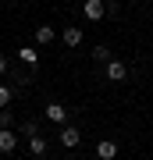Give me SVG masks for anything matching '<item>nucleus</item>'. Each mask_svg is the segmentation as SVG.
<instances>
[{"instance_id": "nucleus-8", "label": "nucleus", "mask_w": 153, "mask_h": 160, "mask_svg": "<svg viewBox=\"0 0 153 160\" xmlns=\"http://www.w3.org/2000/svg\"><path fill=\"white\" fill-rule=\"evenodd\" d=\"M46 149H50V142H46L43 135H32V139H28V153H32L36 160H43V157H46Z\"/></svg>"}, {"instance_id": "nucleus-15", "label": "nucleus", "mask_w": 153, "mask_h": 160, "mask_svg": "<svg viewBox=\"0 0 153 160\" xmlns=\"http://www.w3.org/2000/svg\"><path fill=\"white\" fill-rule=\"evenodd\" d=\"M4 75H11V64H7V57L0 53V78H4Z\"/></svg>"}, {"instance_id": "nucleus-6", "label": "nucleus", "mask_w": 153, "mask_h": 160, "mask_svg": "<svg viewBox=\"0 0 153 160\" xmlns=\"http://www.w3.org/2000/svg\"><path fill=\"white\" fill-rule=\"evenodd\" d=\"M14 149H18V132L0 128V153H14Z\"/></svg>"}, {"instance_id": "nucleus-5", "label": "nucleus", "mask_w": 153, "mask_h": 160, "mask_svg": "<svg viewBox=\"0 0 153 160\" xmlns=\"http://www.w3.org/2000/svg\"><path fill=\"white\" fill-rule=\"evenodd\" d=\"M118 139H100V142H96V157L100 160H118Z\"/></svg>"}, {"instance_id": "nucleus-1", "label": "nucleus", "mask_w": 153, "mask_h": 160, "mask_svg": "<svg viewBox=\"0 0 153 160\" xmlns=\"http://www.w3.org/2000/svg\"><path fill=\"white\" fill-rule=\"evenodd\" d=\"M57 142H61L64 149H75L82 142V128L79 125H61V132H57Z\"/></svg>"}, {"instance_id": "nucleus-11", "label": "nucleus", "mask_w": 153, "mask_h": 160, "mask_svg": "<svg viewBox=\"0 0 153 160\" xmlns=\"http://www.w3.org/2000/svg\"><path fill=\"white\" fill-rule=\"evenodd\" d=\"M93 61H96V64H110L114 61V53H110V46H93Z\"/></svg>"}, {"instance_id": "nucleus-7", "label": "nucleus", "mask_w": 153, "mask_h": 160, "mask_svg": "<svg viewBox=\"0 0 153 160\" xmlns=\"http://www.w3.org/2000/svg\"><path fill=\"white\" fill-rule=\"evenodd\" d=\"M18 61L25 64V68H36V64H39V50H36V46H18Z\"/></svg>"}, {"instance_id": "nucleus-12", "label": "nucleus", "mask_w": 153, "mask_h": 160, "mask_svg": "<svg viewBox=\"0 0 153 160\" xmlns=\"http://www.w3.org/2000/svg\"><path fill=\"white\" fill-rule=\"evenodd\" d=\"M18 132H22L25 139H32V135H39V121H32V118H25V121H22V128H18Z\"/></svg>"}, {"instance_id": "nucleus-4", "label": "nucleus", "mask_w": 153, "mask_h": 160, "mask_svg": "<svg viewBox=\"0 0 153 160\" xmlns=\"http://www.w3.org/2000/svg\"><path fill=\"white\" fill-rule=\"evenodd\" d=\"M82 11H85L89 22H103V14H107V0H85Z\"/></svg>"}, {"instance_id": "nucleus-10", "label": "nucleus", "mask_w": 153, "mask_h": 160, "mask_svg": "<svg viewBox=\"0 0 153 160\" xmlns=\"http://www.w3.org/2000/svg\"><path fill=\"white\" fill-rule=\"evenodd\" d=\"M61 39H64V46H79L82 43V29L79 25H68V29L61 32Z\"/></svg>"}, {"instance_id": "nucleus-2", "label": "nucleus", "mask_w": 153, "mask_h": 160, "mask_svg": "<svg viewBox=\"0 0 153 160\" xmlns=\"http://www.w3.org/2000/svg\"><path fill=\"white\" fill-rule=\"evenodd\" d=\"M43 118L54 121V125H68V107L54 100V103H46V107H43Z\"/></svg>"}, {"instance_id": "nucleus-9", "label": "nucleus", "mask_w": 153, "mask_h": 160, "mask_svg": "<svg viewBox=\"0 0 153 160\" xmlns=\"http://www.w3.org/2000/svg\"><path fill=\"white\" fill-rule=\"evenodd\" d=\"M54 39H57V29H54V25H36V43H39V46L54 43Z\"/></svg>"}, {"instance_id": "nucleus-13", "label": "nucleus", "mask_w": 153, "mask_h": 160, "mask_svg": "<svg viewBox=\"0 0 153 160\" xmlns=\"http://www.w3.org/2000/svg\"><path fill=\"white\" fill-rule=\"evenodd\" d=\"M11 100H14V89L0 82V110H4V107H7V103H11Z\"/></svg>"}, {"instance_id": "nucleus-14", "label": "nucleus", "mask_w": 153, "mask_h": 160, "mask_svg": "<svg viewBox=\"0 0 153 160\" xmlns=\"http://www.w3.org/2000/svg\"><path fill=\"white\" fill-rule=\"evenodd\" d=\"M11 125H14V118H11V110L4 107V110H0V128H11Z\"/></svg>"}, {"instance_id": "nucleus-3", "label": "nucleus", "mask_w": 153, "mask_h": 160, "mask_svg": "<svg viewBox=\"0 0 153 160\" xmlns=\"http://www.w3.org/2000/svg\"><path fill=\"white\" fill-rule=\"evenodd\" d=\"M103 75H107V82H125L128 78V64L114 57L110 64H103Z\"/></svg>"}]
</instances>
